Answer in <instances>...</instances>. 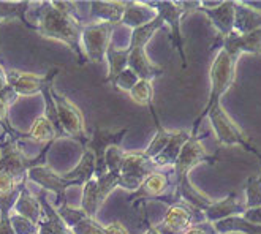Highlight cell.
I'll use <instances>...</instances> for the list:
<instances>
[{
  "mask_svg": "<svg viewBox=\"0 0 261 234\" xmlns=\"http://www.w3.org/2000/svg\"><path fill=\"white\" fill-rule=\"evenodd\" d=\"M207 136L204 135H196L192 136L182 147V152L176 165L173 166V190H170L166 195L157 198L155 201L165 202L168 206H174L179 202H186V204L192 206L193 209L203 212L207 206L212 204L209 196H206L203 192H199L196 187L190 182V173L195 166L199 163H216L217 155H211L204 146L203 139Z\"/></svg>",
  "mask_w": 261,
  "mask_h": 234,
  "instance_id": "cell-1",
  "label": "cell"
},
{
  "mask_svg": "<svg viewBox=\"0 0 261 234\" xmlns=\"http://www.w3.org/2000/svg\"><path fill=\"white\" fill-rule=\"evenodd\" d=\"M40 5V22L37 25V32L41 37L59 40L67 44L71 53L78 57V64L84 65L87 62L81 44V34L84 25L78 11H76V4L43 2Z\"/></svg>",
  "mask_w": 261,
  "mask_h": 234,
  "instance_id": "cell-2",
  "label": "cell"
},
{
  "mask_svg": "<svg viewBox=\"0 0 261 234\" xmlns=\"http://www.w3.org/2000/svg\"><path fill=\"white\" fill-rule=\"evenodd\" d=\"M236 64L238 59L229 56L223 48L219 49V53L216 54L212 60V65L209 70V77H211V92H209V100L206 103V106L203 108V111L199 113V116L196 117V120L193 122L190 135L196 136L198 130L201 127L203 120L206 119L207 113L211 111V108L214 105L220 103L222 97L228 92V89L234 84L236 80Z\"/></svg>",
  "mask_w": 261,
  "mask_h": 234,
  "instance_id": "cell-3",
  "label": "cell"
},
{
  "mask_svg": "<svg viewBox=\"0 0 261 234\" xmlns=\"http://www.w3.org/2000/svg\"><path fill=\"white\" fill-rule=\"evenodd\" d=\"M147 7L155 10L157 14L163 18L165 24L170 25V38L173 43V48L179 53L180 57V68L187 70L189 62L186 56V49H184V38H182V30L180 22L187 13L196 11L201 5V2H144Z\"/></svg>",
  "mask_w": 261,
  "mask_h": 234,
  "instance_id": "cell-4",
  "label": "cell"
},
{
  "mask_svg": "<svg viewBox=\"0 0 261 234\" xmlns=\"http://www.w3.org/2000/svg\"><path fill=\"white\" fill-rule=\"evenodd\" d=\"M54 143L56 141L44 144L38 157L29 159L19 146V139L8 136V139H5L2 144V149H0V169L7 171L16 180H22L27 176L29 169H32L35 166H43V163L46 162L48 150L53 147Z\"/></svg>",
  "mask_w": 261,
  "mask_h": 234,
  "instance_id": "cell-5",
  "label": "cell"
},
{
  "mask_svg": "<svg viewBox=\"0 0 261 234\" xmlns=\"http://www.w3.org/2000/svg\"><path fill=\"white\" fill-rule=\"evenodd\" d=\"M206 117L209 119L211 127L216 133L219 143H222L223 146H241L244 150L255 153L256 157H261V153L245 139L241 128L236 125V122L228 116L222 103L214 105Z\"/></svg>",
  "mask_w": 261,
  "mask_h": 234,
  "instance_id": "cell-6",
  "label": "cell"
},
{
  "mask_svg": "<svg viewBox=\"0 0 261 234\" xmlns=\"http://www.w3.org/2000/svg\"><path fill=\"white\" fill-rule=\"evenodd\" d=\"M53 98L56 101V109H57V117L59 123L62 127L65 136L78 141L84 149L89 144V138L86 135V123H84V116L81 113V109L76 106L68 97L62 95L54 90H51Z\"/></svg>",
  "mask_w": 261,
  "mask_h": 234,
  "instance_id": "cell-7",
  "label": "cell"
},
{
  "mask_svg": "<svg viewBox=\"0 0 261 234\" xmlns=\"http://www.w3.org/2000/svg\"><path fill=\"white\" fill-rule=\"evenodd\" d=\"M159 168L149 160L143 150H128L124 153V160L120 166V179L119 189H124L128 192H136L140 189L143 180L153 171Z\"/></svg>",
  "mask_w": 261,
  "mask_h": 234,
  "instance_id": "cell-8",
  "label": "cell"
},
{
  "mask_svg": "<svg viewBox=\"0 0 261 234\" xmlns=\"http://www.w3.org/2000/svg\"><path fill=\"white\" fill-rule=\"evenodd\" d=\"M117 24L111 22H94L83 27L81 44L87 62L100 64L105 60Z\"/></svg>",
  "mask_w": 261,
  "mask_h": 234,
  "instance_id": "cell-9",
  "label": "cell"
},
{
  "mask_svg": "<svg viewBox=\"0 0 261 234\" xmlns=\"http://www.w3.org/2000/svg\"><path fill=\"white\" fill-rule=\"evenodd\" d=\"M119 179L120 174L116 173H106L103 177H92L83 190V198H81V209L92 218L97 217V212L101 209L105 201L108 196L119 189Z\"/></svg>",
  "mask_w": 261,
  "mask_h": 234,
  "instance_id": "cell-10",
  "label": "cell"
},
{
  "mask_svg": "<svg viewBox=\"0 0 261 234\" xmlns=\"http://www.w3.org/2000/svg\"><path fill=\"white\" fill-rule=\"evenodd\" d=\"M206 222L203 212L193 209L186 202L168 206L163 220L155 226L160 234H186L195 223Z\"/></svg>",
  "mask_w": 261,
  "mask_h": 234,
  "instance_id": "cell-11",
  "label": "cell"
},
{
  "mask_svg": "<svg viewBox=\"0 0 261 234\" xmlns=\"http://www.w3.org/2000/svg\"><path fill=\"white\" fill-rule=\"evenodd\" d=\"M27 179L30 182H34L35 185L41 187V190L46 192H53L56 193V202H54V207H60L67 202L65 199V192L70 187H81V184L78 180H70L65 179L64 174H57L56 171H53L48 166H35L32 169H29L27 173Z\"/></svg>",
  "mask_w": 261,
  "mask_h": 234,
  "instance_id": "cell-12",
  "label": "cell"
},
{
  "mask_svg": "<svg viewBox=\"0 0 261 234\" xmlns=\"http://www.w3.org/2000/svg\"><path fill=\"white\" fill-rule=\"evenodd\" d=\"M7 74V86L16 93V97H30L35 93H41L43 87L49 81H54V77L59 74V68H51L46 74H35V73H25L16 68L5 67Z\"/></svg>",
  "mask_w": 261,
  "mask_h": 234,
  "instance_id": "cell-13",
  "label": "cell"
},
{
  "mask_svg": "<svg viewBox=\"0 0 261 234\" xmlns=\"http://www.w3.org/2000/svg\"><path fill=\"white\" fill-rule=\"evenodd\" d=\"M171 187H173V168L157 169L143 180L140 189L132 193L128 202H133V206H138L140 202L144 201H155L157 198L170 192Z\"/></svg>",
  "mask_w": 261,
  "mask_h": 234,
  "instance_id": "cell-14",
  "label": "cell"
},
{
  "mask_svg": "<svg viewBox=\"0 0 261 234\" xmlns=\"http://www.w3.org/2000/svg\"><path fill=\"white\" fill-rule=\"evenodd\" d=\"M128 128H122L117 132H110V130H101L100 127L95 128L94 135L89 139V144L86 149L90 152H94L95 155V174L94 177H103L108 169H106V162H105V155L111 146H120L122 139L127 135Z\"/></svg>",
  "mask_w": 261,
  "mask_h": 234,
  "instance_id": "cell-15",
  "label": "cell"
},
{
  "mask_svg": "<svg viewBox=\"0 0 261 234\" xmlns=\"http://www.w3.org/2000/svg\"><path fill=\"white\" fill-rule=\"evenodd\" d=\"M234 5L236 2L228 0V2H219V5L211 7V8L199 5L196 11L206 14L222 40L228 35L234 34Z\"/></svg>",
  "mask_w": 261,
  "mask_h": 234,
  "instance_id": "cell-16",
  "label": "cell"
},
{
  "mask_svg": "<svg viewBox=\"0 0 261 234\" xmlns=\"http://www.w3.org/2000/svg\"><path fill=\"white\" fill-rule=\"evenodd\" d=\"M245 211H247V207H245V201L242 199L241 195L233 192L223 199L212 201V204L203 211V217L206 222L216 223V222L225 220V218H229V217L242 215Z\"/></svg>",
  "mask_w": 261,
  "mask_h": 234,
  "instance_id": "cell-17",
  "label": "cell"
},
{
  "mask_svg": "<svg viewBox=\"0 0 261 234\" xmlns=\"http://www.w3.org/2000/svg\"><path fill=\"white\" fill-rule=\"evenodd\" d=\"M219 43L220 48L236 59H239L242 54H261V29H256L245 35L231 34L222 38Z\"/></svg>",
  "mask_w": 261,
  "mask_h": 234,
  "instance_id": "cell-18",
  "label": "cell"
},
{
  "mask_svg": "<svg viewBox=\"0 0 261 234\" xmlns=\"http://www.w3.org/2000/svg\"><path fill=\"white\" fill-rule=\"evenodd\" d=\"M128 68L143 81H153L155 77L163 74V68L160 65H155L149 59L144 48H128Z\"/></svg>",
  "mask_w": 261,
  "mask_h": 234,
  "instance_id": "cell-19",
  "label": "cell"
},
{
  "mask_svg": "<svg viewBox=\"0 0 261 234\" xmlns=\"http://www.w3.org/2000/svg\"><path fill=\"white\" fill-rule=\"evenodd\" d=\"M190 139V132L186 130H177L173 132V136L170 139V143L166 144V147L153 159V165H155L159 169H165V168H173L179 159V155L182 152V147L186 146V143Z\"/></svg>",
  "mask_w": 261,
  "mask_h": 234,
  "instance_id": "cell-20",
  "label": "cell"
},
{
  "mask_svg": "<svg viewBox=\"0 0 261 234\" xmlns=\"http://www.w3.org/2000/svg\"><path fill=\"white\" fill-rule=\"evenodd\" d=\"M37 199L40 201L43 212H44V218L40 222V225L48 231V234H73L71 229L64 223V220L57 214V209L54 207V204H51L48 201V192L40 190V193L37 195Z\"/></svg>",
  "mask_w": 261,
  "mask_h": 234,
  "instance_id": "cell-21",
  "label": "cell"
},
{
  "mask_svg": "<svg viewBox=\"0 0 261 234\" xmlns=\"http://www.w3.org/2000/svg\"><path fill=\"white\" fill-rule=\"evenodd\" d=\"M130 2H90V13L89 16L92 19H97L98 22H111L120 24V19Z\"/></svg>",
  "mask_w": 261,
  "mask_h": 234,
  "instance_id": "cell-22",
  "label": "cell"
},
{
  "mask_svg": "<svg viewBox=\"0 0 261 234\" xmlns=\"http://www.w3.org/2000/svg\"><path fill=\"white\" fill-rule=\"evenodd\" d=\"M261 29V11L247 7L244 2L234 5V34L245 35Z\"/></svg>",
  "mask_w": 261,
  "mask_h": 234,
  "instance_id": "cell-23",
  "label": "cell"
},
{
  "mask_svg": "<svg viewBox=\"0 0 261 234\" xmlns=\"http://www.w3.org/2000/svg\"><path fill=\"white\" fill-rule=\"evenodd\" d=\"M155 16H157V11L147 7L144 2H130V5L127 7L124 13V16L120 19V25H125L135 30L138 27L146 25L152 19H155Z\"/></svg>",
  "mask_w": 261,
  "mask_h": 234,
  "instance_id": "cell-24",
  "label": "cell"
},
{
  "mask_svg": "<svg viewBox=\"0 0 261 234\" xmlns=\"http://www.w3.org/2000/svg\"><path fill=\"white\" fill-rule=\"evenodd\" d=\"M71 232L73 234H130L128 229L120 222L101 225L95 218L89 217L87 214L71 228Z\"/></svg>",
  "mask_w": 261,
  "mask_h": 234,
  "instance_id": "cell-25",
  "label": "cell"
},
{
  "mask_svg": "<svg viewBox=\"0 0 261 234\" xmlns=\"http://www.w3.org/2000/svg\"><path fill=\"white\" fill-rule=\"evenodd\" d=\"M13 212L25 217L27 220H30L35 225H38L44 218V212H43L40 201L37 199V196H34L32 193H30V190L27 189V187L21 192L16 204H14V207H13Z\"/></svg>",
  "mask_w": 261,
  "mask_h": 234,
  "instance_id": "cell-26",
  "label": "cell"
},
{
  "mask_svg": "<svg viewBox=\"0 0 261 234\" xmlns=\"http://www.w3.org/2000/svg\"><path fill=\"white\" fill-rule=\"evenodd\" d=\"M128 46L127 48H119V46L111 40L108 51H106V62H108V74L105 77V83H113L116 77L124 71L125 68H128Z\"/></svg>",
  "mask_w": 261,
  "mask_h": 234,
  "instance_id": "cell-27",
  "label": "cell"
},
{
  "mask_svg": "<svg viewBox=\"0 0 261 234\" xmlns=\"http://www.w3.org/2000/svg\"><path fill=\"white\" fill-rule=\"evenodd\" d=\"M212 225L217 234H261V226L247 222L242 215L229 217Z\"/></svg>",
  "mask_w": 261,
  "mask_h": 234,
  "instance_id": "cell-28",
  "label": "cell"
},
{
  "mask_svg": "<svg viewBox=\"0 0 261 234\" xmlns=\"http://www.w3.org/2000/svg\"><path fill=\"white\" fill-rule=\"evenodd\" d=\"M16 93H14L8 86L0 92V127L4 128V133H7L10 138L14 139H27L25 133H19L14 130L10 123V106L16 101Z\"/></svg>",
  "mask_w": 261,
  "mask_h": 234,
  "instance_id": "cell-29",
  "label": "cell"
},
{
  "mask_svg": "<svg viewBox=\"0 0 261 234\" xmlns=\"http://www.w3.org/2000/svg\"><path fill=\"white\" fill-rule=\"evenodd\" d=\"M163 25H165L163 18L160 16V14H157L155 19H152L146 25L132 30L130 41H128V48H144L146 49V46L150 41V38L155 35Z\"/></svg>",
  "mask_w": 261,
  "mask_h": 234,
  "instance_id": "cell-30",
  "label": "cell"
},
{
  "mask_svg": "<svg viewBox=\"0 0 261 234\" xmlns=\"http://www.w3.org/2000/svg\"><path fill=\"white\" fill-rule=\"evenodd\" d=\"M25 135H27V138H32L34 141L43 143V144L57 141V139L60 138V135L57 133L54 125L44 116L35 119L34 123H32V127H30V130Z\"/></svg>",
  "mask_w": 261,
  "mask_h": 234,
  "instance_id": "cell-31",
  "label": "cell"
},
{
  "mask_svg": "<svg viewBox=\"0 0 261 234\" xmlns=\"http://www.w3.org/2000/svg\"><path fill=\"white\" fill-rule=\"evenodd\" d=\"M128 93H130V97H132V100L135 103L149 108V111H150L153 120L159 119V116L155 113V108H153V86H152L150 81L140 80Z\"/></svg>",
  "mask_w": 261,
  "mask_h": 234,
  "instance_id": "cell-32",
  "label": "cell"
},
{
  "mask_svg": "<svg viewBox=\"0 0 261 234\" xmlns=\"http://www.w3.org/2000/svg\"><path fill=\"white\" fill-rule=\"evenodd\" d=\"M30 5H32V2H0V21L16 18L22 24H25V27L37 30V25L29 22L25 18V11Z\"/></svg>",
  "mask_w": 261,
  "mask_h": 234,
  "instance_id": "cell-33",
  "label": "cell"
},
{
  "mask_svg": "<svg viewBox=\"0 0 261 234\" xmlns=\"http://www.w3.org/2000/svg\"><path fill=\"white\" fill-rule=\"evenodd\" d=\"M155 128H157V132H155V136L152 138V141H150V144L147 146V149H144L143 152H144V155L149 159V160H153L157 157V155L166 147V144L170 143V139H171V136H173V132H168L160 122H155Z\"/></svg>",
  "mask_w": 261,
  "mask_h": 234,
  "instance_id": "cell-34",
  "label": "cell"
},
{
  "mask_svg": "<svg viewBox=\"0 0 261 234\" xmlns=\"http://www.w3.org/2000/svg\"><path fill=\"white\" fill-rule=\"evenodd\" d=\"M244 201L245 207L253 209L261 207V177L259 176H250L245 182V190H244Z\"/></svg>",
  "mask_w": 261,
  "mask_h": 234,
  "instance_id": "cell-35",
  "label": "cell"
},
{
  "mask_svg": "<svg viewBox=\"0 0 261 234\" xmlns=\"http://www.w3.org/2000/svg\"><path fill=\"white\" fill-rule=\"evenodd\" d=\"M124 153H125V150L120 146H111L108 150H106L105 162H106V169H108V173L120 174V166H122V160H124Z\"/></svg>",
  "mask_w": 261,
  "mask_h": 234,
  "instance_id": "cell-36",
  "label": "cell"
},
{
  "mask_svg": "<svg viewBox=\"0 0 261 234\" xmlns=\"http://www.w3.org/2000/svg\"><path fill=\"white\" fill-rule=\"evenodd\" d=\"M10 220H11V226H13L14 234H38V225L32 223L19 214L11 212Z\"/></svg>",
  "mask_w": 261,
  "mask_h": 234,
  "instance_id": "cell-37",
  "label": "cell"
},
{
  "mask_svg": "<svg viewBox=\"0 0 261 234\" xmlns=\"http://www.w3.org/2000/svg\"><path fill=\"white\" fill-rule=\"evenodd\" d=\"M140 81V77H138L130 68H125L124 71H122L116 80L111 83L116 89H120V90H125V92H130L135 86H136V83Z\"/></svg>",
  "mask_w": 261,
  "mask_h": 234,
  "instance_id": "cell-38",
  "label": "cell"
},
{
  "mask_svg": "<svg viewBox=\"0 0 261 234\" xmlns=\"http://www.w3.org/2000/svg\"><path fill=\"white\" fill-rule=\"evenodd\" d=\"M19 182L21 180H16L11 174H8L7 171L0 169V195H5V193L11 192Z\"/></svg>",
  "mask_w": 261,
  "mask_h": 234,
  "instance_id": "cell-39",
  "label": "cell"
},
{
  "mask_svg": "<svg viewBox=\"0 0 261 234\" xmlns=\"http://www.w3.org/2000/svg\"><path fill=\"white\" fill-rule=\"evenodd\" d=\"M186 234H217V231H216V228H214L212 223L199 222V223H195L190 229H187Z\"/></svg>",
  "mask_w": 261,
  "mask_h": 234,
  "instance_id": "cell-40",
  "label": "cell"
},
{
  "mask_svg": "<svg viewBox=\"0 0 261 234\" xmlns=\"http://www.w3.org/2000/svg\"><path fill=\"white\" fill-rule=\"evenodd\" d=\"M242 217L245 218L247 222L253 223V225H259L261 226V207H253V209H247Z\"/></svg>",
  "mask_w": 261,
  "mask_h": 234,
  "instance_id": "cell-41",
  "label": "cell"
},
{
  "mask_svg": "<svg viewBox=\"0 0 261 234\" xmlns=\"http://www.w3.org/2000/svg\"><path fill=\"white\" fill-rule=\"evenodd\" d=\"M7 87V74H5V67L0 62V92Z\"/></svg>",
  "mask_w": 261,
  "mask_h": 234,
  "instance_id": "cell-42",
  "label": "cell"
},
{
  "mask_svg": "<svg viewBox=\"0 0 261 234\" xmlns=\"http://www.w3.org/2000/svg\"><path fill=\"white\" fill-rule=\"evenodd\" d=\"M144 223H146V232H144V234H160V232L157 231V228H155V226L150 225V222L147 220V217L144 218Z\"/></svg>",
  "mask_w": 261,
  "mask_h": 234,
  "instance_id": "cell-43",
  "label": "cell"
},
{
  "mask_svg": "<svg viewBox=\"0 0 261 234\" xmlns=\"http://www.w3.org/2000/svg\"><path fill=\"white\" fill-rule=\"evenodd\" d=\"M5 136H8L7 133H2L0 135V149H2V144H4V141H5Z\"/></svg>",
  "mask_w": 261,
  "mask_h": 234,
  "instance_id": "cell-44",
  "label": "cell"
},
{
  "mask_svg": "<svg viewBox=\"0 0 261 234\" xmlns=\"http://www.w3.org/2000/svg\"><path fill=\"white\" fill-rule=\"evenodd\" d=\"M38 234H48V231H46L40 223H38Z\"/></svg>",
  "mask_w": 261,
  "mask_h": 234,
  "instance_id": "cell-45",
  "label": "cell"
},
{
  "mask_svg": "<svg viewBox=\"0 0 261 234\" xmlns=\"http://www.w3.org/2000/svg\"><path fill=\"white\" fill-rule=\"evenodd\" d=\"M258 160H259V163H261V157H258Z\"/></svg>",
  "mask_w": 261,
  "mask_h": 234,
  "instance_id": "cell-46",
  "label": "cell"
}]
</instances>
